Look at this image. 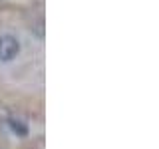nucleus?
I'll return each instance as SVG.
<instances>
[{"instance_id":"nucleus-1","label":"nucleus","mask_w":159,"mask_h":149,"mask_svg":"<svg viewBox=\"0 0 159 149\" xmlns=\"http://www.w3.org/2000/svg\"><path fill=\"white\" fill-rule=\"evenodd\" d=\"M20 52V44L18 40L10 34H4L0 36V62H10L18 56Z\"/></svg>"}]
</instances>
